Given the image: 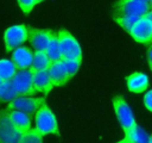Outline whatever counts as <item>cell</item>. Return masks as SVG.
<instances>
[{
    "mask_svg": "<svg viewBox=\"0 0 152 143\" xmlns=\"http://www.w3.org/2000/svg\"><path fill=\"white\" fill-rule=\"evenodd\" d=\"M151 11L150 2L144 0H118L113 4L112 17H126V15H135L142 17L146 15Z\"/></svg>",
    "mask_w": 152,
    "mask_h": 143,
    "instance_id": "1",
    "label": "cell"
},
{
    "mask_svg": "<svg viewBox=\"0 0 152 143\" xmlns=\"http://www.w3.org/2000/svg\"><path fill=\"white\" fill-rule=\"evenodd\" d=\"M58 43L61 49L62 60H74V61H82V50L76 41V38L66 30H61L57 32Z\"/></svg>",
    "mask_w": 152,
    "mask_h": 143,
    "instance_id": "2",
    "label": "cell"
},
{
    "mask_svg": "<svg viewBox=\"0 0 152 143\" xmlns=\"http://www.w3.org/2000/svg\"><path fill=\"white\" fill-rule=\"evenodd\" d=\"M36 118V129L42 136L46 135H57L59 136V129H58V123L50 110V107L44 104L34 114Z\"/></svg>",
    "mask_w": 152,
    "mask_h": 143,
    "instance_id": "3",
    "label": "cell"
},
{
    "mask_svg": "<svg viewBox=\"0 0 152 143\" xmlns=\"http://www.w3.org/2000/svg\"><path fill=\"white\" fill-rule=\"evenodd\" d=\"M112 102H113V107H114L118 122H119L120 126L122 128L125 135L129 133L137 126V123H135V119H134V116H133L131 107L126 102L125 98L121 95L114 97Z\"/></svg>",
    "mask_w": 152,
    "mask_h": 143,
    "instance_id": "4",
    "label": "cell"
},
{
    "mask_svg": "<svg viewBox=\"0 0 152 143\" xmlns=\"http://www.w3.org/2000/svg\"><path fill=\"white\" fill-rule=\"evenodd\" d=\"M28 39V30L25 25H14L8 27L4 33L5 41V49L6 52L15 50L17 48L21 46L24 42Z\"/></svg>",
    "mask_w": 152,
    "mask_h": 143,
    "instance_id": "5",
    "label": "cell"
},
{
    "mask_svg": "<svg viewBox=\"0 0 152 143\" xmlns=\"http://www.w3.org/2000/svg\"><path fill=\"white\" fill-rule=\"evenodd\" d=\"M45 99L44 98H31V97H19L11 102L7 104L8 111H21L27 113L30 117L36 114V112L44 105Z\"/></svg>",
    "mask_w": 152,
    "mask_h": 143,
    "instance_id": "6",
    "label": "cell"
},
{
    "mask_svg": "<svg viewBox=\"0 0 152 143\" xmlns=\"http://www.w3.org/2000/svg\"><path fill=\"white\" fill-rule=\"evenodd\" d=\"M11 81L17 91L18 98L19 97H32L36 94L33 89V73L30 69L18 70Z\"/></svg>",
    "mask_w": 152,
    "mask_h": 143,
    "instance_id": "7",
    "label": "cell"
},
{
    "mask_svg": "<svg viewBox=\"0 0 152 143\" xmlns=\"http://www.w3.org/2000/svg\"><path fill=\"white\" fill-rule=\"evenodd\" d=\"M28 30V41L34 51H46L50 42L57 35L56 31L48 30V29H36V27H27Z\"/></svg>",
    "mask_w": 152,
    "mask_h": 143,
    "instance_id": "8",
    "label": "cell"
},
{
    "mask_svg": "<svg viewBox=\"0 0 152 143\" xmlns=\"http://www.w3.org/2000/svg\"><path fill=\"white\" fill-rule=\"evenodd\" d=\"M129 35L134 41L142 44L152 43V20L147 15L140 17V19L134 24Z\"/></svg>",
    "mask_w": 152,
    "mask_h": 143,
    "instance_id": "9",
    "label": "cell"
},
{
    "mask_svg": "<svg viewBox=\"0 0 152 143\" xmlns=\"http://www.w3.org/2000/svg\"><path fill=\"white\" fill-rule=\"evenodd\" d=\"M21 133L11 123L7 111H0V143H19Z\"/></svg>",
    "mask_w": 152,
    "mask_h": 143,
    "instance_id": "10",
    "label": "cell"
},
{
    "mask_svg": "<svg viewBox=\"0 0 152 143\" xmlns=\"http://www.w3.org/2000/svg\"><path fill=\"white\" fill-rule=\"evenodd\" d=\"M33 60V54L28 46H19L13 50L12 54V62L15 66L17 70L30 69Z\"/></svg>",
    "mask_w": 152,
    "mask_h": 143,
    "instance_id": "11",
    "label": "cell"
},
{
    "mask_svg": "<svg viewBox=\"0 0 152 143\" xmlns=\"http://www.w3.org/2000/svg\"><path fill=\"white\" fill-rule=\"evenodd\" d=\"M48 74H49V77H50L51 83H52L53 87L64 86V85L69 81L62 60L51 63V66H50L49 69H48Z\"/></svg>",
    "mask_w": 152,
    "mask_h": 143,
    "instance_id": "12",
    "label": "cell"
},
{
    "mask_svg": "<svg viewBox=\"0 0 152 143\" xmlns=\"http://www.w3.org/2000/svg\"><path fill=\"white\" fill-rule=\"evenodd\" d=\"M7 111V116L13 126L23 135L31 129V117L21 111Z\"/></svg>",
    "mask_w": 152,
    "mask_h": 143,
    "instance_id": "13",
    "label": "cell"
},
{
    "mask_svg": "<svg viewBox=\"0 0 152 143\" xmlns=\"http://www.w3.org/2000/svg\"><path fill=\"white\" fill-rule=\"evenodd\" d=\"M128 91L133 93H141L148 86V77L144 73H133L126 77Z\"/></svg>",
    "mask_w": 152,
    "mask_h": 143,
    "instance_id": "14",
    "label": "cell"
},
{
    "mask_svg": "<svg viewBox=\"0 0 152 143\" xmlns=\"http://www.w3.org/2000/svg\"><path fill=\"white\" fill-rule=\"evenodd\" d=\"M52 83L51 80L49 77L48 70L44 72H38L33 74V89L34 92H42L44 94L50 93V91L52 89Z\"/></svg>",
    "mask_w": 152,
    "mask_h": 143,
    "instance_id": "15",
    "label": "cell"
},
{
    "mask_svg": "<svg viewBox=\"0 0 152 143\" xmlns=\"http://www.w3.org/2000/svg\"><path fill=\"white\" fill-rule=\"evenodd\" d=\"M50 66H51V61H50L46 51H34L32 64H31V68H30V70L33 74L38 73V72L48 70Z\"/></svg>",
    "mask_w": 152,
    "mask_h": 143,
    "instance_id": "16",
    "label": "cell"
},
{
    "mask_svg": "<svg viewBox=\"0 0 152 143\" xmlns=\"http://www.w3.org/2000/svg\"><path fill=\"white\" fill-rule=\"evenodd\" d=\"M17 98L18 94L12 81H2L0 85V102H11Z\"/></svg>",
    "mask_w": 152,
    "mask_h": 143,
    "instance_id": "17",
    "label": "cell"
},
{
    "mask_svg": "<svg viewBox=\"0 0 152 143\" xmlns=\"http://www.w3.org/2000/svg\"><path fill=\"white\" fill-rule=\"evenodd\" d=\"M17 72L18 70L11 60H0V79L2 81H11Z\"/></svg>",
    "mask_w": 152,
    "mask_h": 143,
    "instance_id": "18",
    "label": "cell"
},
{
    "mask_svg": "<svg viewBox=\"0 0 152 143\" xmlns=\"http://www.w3.org/2000/svg\"><path fill=\"white\" fill-rule=\"evenodd\" d=\"M46 54L51 61V63L61 61L62 60V55H61V49H59V43H58V36L56 35L52 41L50 42L48 49H46Z\"/></svg>",
    "mask_w": 152,
    "mask_h": 143,
    "instance_id": "19",
    "label": "cell"
},
{
    "mask_svg": "<svg viewBox=\"0 0 152 143\" xmlns=\"http://www.w3.org/2000/svg\"><path fill=\"white\" fill-rule=\"evenodd\" d=\"M125 136H127L131 139V142H134V143H148V138H150V136L145 132V130L138 125L129 133Z\"/></svg>",
    "mask_w": 152,
    "mask_h": 143,
    "instance_id": "20",
    "label": "cell"
},
{
    "mask_svg": "<svg viewBox=\"0 0 152 143\" xmlns=\"http://www.w3.org/2000/svg\"><path fill=\"white\" fill-rule=\"evenodd\" d=\"M43 136L38 132V130L34 129H30L27 132L23 133L20 137L19 143H43Z\"/></svg>",
    "mask_w": 152,
    "mask_h": 143,
    "instance_id": "21",
    "label": "cell"
},
{
    "mask_svg": "<svg viewBox=\"0 0 152 143\" xmlns=\"http://www.w3.org/2000/svg\"><path fill=\"white\" fill-rule=\"evenodd\" d=\"M125 31H127L129 33V31L132 30V27L134 26V24L140 19V17H135V15H126V17H116L113 18Z\"/></svg>",
    "mask_w": 152,
    "mask_h": 143,
    "instance_id": "22",
    "label": "cell"
},
{
    "mask_svg": "<svg viewBox=\"0 0 152 143\" xmlns=\"http://www.w3.org/2000/svg\"><path fill=\"white\" fill-rule=\"evenodd\" d=\"M62 61H63V60H62ZM63 64H64V69H65L66 76H68V79L70 80V79L77 73V70L80 69L81 62L74 61V60H65V61H63Z\"/></svg>",
    "mask_w": 152,
    "mask_h": 143,
    "instance_id": "23",
    "label": "cell"
},
{
    "mask_svg": "<svg viewBox=\"0 0 152 143\" xmlns=\"http://www.w3.org/2000/svg\"><path fill=\"white\" fill-rule=\"evenodd\" d=\"M18 4L21 8V11L26 14H28L32 8L34 7V5L37 4V0H18Z\"/></svg>",
    "mask_w": 152,
    "mask_h": 143,
    "instance_id": "24",
    "label": "cell"
},
{
    "mask_svg": "<svg viewBox=\"0 0 152 143\" xmlns=\"http://www.w3.org/2000/svg\"><path fill=\"white\" fill-rule=\"evenodd\" d=\"M144 104H145L146 108L152 112V89L148 91V92L145 94V97H144Z\"/></svg>",
    "mask_w": 152,
    "mask_h": 143,
    "instance_id": "25",
    "label": "cell"
},
{
    "mask_svg": "<svg viewBox=\"0 0 152 143\" xmlns=\"http://www.w3.org/2000/svg\"><path fill=\"white\" fill-rule=\"evenodd\" d=\"M147 61H148L150 68L152 70V43L148 45V49H147Z\"/></svg>",
    "mask_w": 152,
    "mask_h": 143,
    "instance_id": "26",
    "label": "cell"
},
{
    "mask_svg": "<svg viewBox=\"0 0 152 143\" xmlns=\"http://www.w3.org/2000/svg\"><path fill=\"white\" fill-rule=\"evenodd\" d=\"M118 143H131V139L127 137V136H125L120 142H118Z\"/></svg>",
    "mask_w": 152,
    "mask_h": 143,
    "instance_id": "27",
    "label": "cell"
},
{
    "mask_svg": "<svg viewBox=\"0 0 152 143\" xmlns=\"http://www.w3.org/2000/svg\"><path fill=\"white\" fill-rule=\"evenodd\" d=\"M146 15H147V17H148V18H150V19L152 20V11H150V12H148V13H147Z\"/></svg>",
    "mask_w": 152,
    "mask_h": 143,
    "instance_id": "28",
    "label": "cell"
},
{
    "mask_svg": "<svg viewBox=\"0 0 152 143\" xmlns=\"http://www.w3.org/2000/svg\"><path fill=\"white\" fill-rule=\"evenodd\" d=\"M148 143H152V135H151L150 138H148Z\"/></svg>",
    "mask_w": 152,
    "mask_h": 143,
    "instance_id": "29",
    "label": "cell"
},
{
    "mask_svg": "<svg viewBox=\"0 0 152 143\" xmlns=\"http://www.w3.org/2000/svg\"><path fill=\"white\" fill-rule=\"evenodd\" d=\"M42 1H44V0H37V4H39V2H42Z\"/></svg>",
    "mask_w": 152,
    "mask_h": 143,
    "instance_id": "30",
    "label": "cell"
},
{
    "mask_svg": "<svg viewBox=\"0 0 152 143\" xmlns=\"http://www.w3.org/2000/svg\"><path fill=\"white\" fill-rule=\"evenodd\" d=\"M150 5H151V11H152V0H151V2H150Z\"/></svg>",
    "mask_w": 152,
    "mask_h": 143,
    "instance_id": "31",
    "label": "cell"
},
{
    "mask_svg": "<svg viewBox=\"0 0 152 143\" xmlns=\"http://www.w3.org/2000/svg\"><path fill=\"white\" fill-rule=\"evenodd\" d=\"M1 83H2V80H1V79H0V85H1Z\"/></svg>",
    "mask_w": 152,
    "mask_h": 143,
    "instance_id": "32",
    "label": "cell"
},
{
    "mask_svg": "<svg viewBox=\"0 0 152 143\" xmlns=\"http://www.w3.org/2000/svg\"><path fill=\"white\" fill-rule=\"evenodd\" d=\"M131 143H134V142H131Z\"/></svg>",
    "mask_w": 152,
    "mask_h": 143,
    "instance_id": "33",
    "label": "cell"
}]
</instances>
